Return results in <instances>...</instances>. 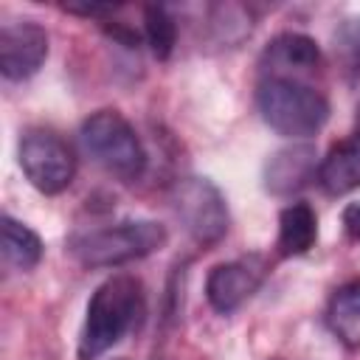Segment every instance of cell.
Here are the masks:
<instances>
[{"instance_id":"cell-8","label":"cell","mask_w":360,"mask_h":360,"mask_svg":"<svg viewBox=\"0 0 360 360\" xmlns=\"http://www.w3.org/2000/svg\"><path fill=\"white\" fill-rule=\"evenodd\" d=\"M48 59V34L34 20H8L0 28V73L8 82L31 79Z\"/></svg>"},{"instance_id":"cell-9","label":"cell","mask_w":360,"mask_h":360,"mask_svg":"<svg viewBox=\"0 0 360 360\" xmlns=\"http://www.w3.org/2000/svg\"><path fill=\"white\" fill-rule=\"evenodd\" d=\"M318 152L309 143H292L273 152L264 163V188L276 197H290L318 180Z\"/></svg>"},{"instance_id":"cell-17","label":"cell","mask_w":360,"mask_h":360,"mask_svg":"<svg viewBox=\"0 0 360 360\" xmlns=\"http://www.w3.org/2000/svg\"><path fill=\"white\" fill-rule=\"evenodd\" d=\"M340 222H343V231L349 239L360 242V202H349L340 214Z\"/></svg>"},{"instance_id":"cell-15","label":"cell","mask_w":360,"mask_h":360,"mask_svg":"<svg viewBox=\"0 0 360 360\" xmlns=\"http://www.w3.org/2000/svg\"><path fill=\"white\" fill-rule=\"evenodd\" d=\"M143 39L155 59H169L177 45V20L169 14L166 6H146L143 8Z\"/></svg>"},{"instance_id":"cell-16","label":"cell","mask_w":360,"mask_h":360,"mask_svg":"<svg viewBox=\"0 0 360 360\" xmlns=\"http://www.w3.org/2000/svg\"><path fill=\"white\" fill-rule=\"evenodd\" d=\"M335 59L349 82L360 76V17H349L335 31Z\"/></svg>"},{"instance_id":"cell-12","label":"cell","mask_w":360,"mask_h":360,"mask_svg":"<svg viewBox=\"0 0 360 360\" xmlns=\"http://www.w3.org/2000/svg\"><path fill=\"white\" fill-rule=\"evenodd\" d=\"M315 239H318V217L309 202H290L287 208H281L278 236H276L278 256H284V259L304 256L312 250Z\"/></svg>"},{"instance_id":"cell-7","label":"cell","mask_w":360,"mask_h":360,"mask_svg":"<svg viewBox=\"0 0 360 360\" xmlns=\"http://www.w3.org/2000/svg\"><path fill=\"white\" fill-rule=\"evenodd\" d=\"M267 259L262 253L239 256L222 264H214L205 278V298L219 315L236 312L267 278Z\"/></svg>"},{"instance_id":"cell-11","label":"cell","mask_w":360,"mask_h":360,"mask_svg":"<svg viewBox=\"0 0 360 360\" xmlns=\"http://www.w3.org/2000/svg\"><path fill=\"white\" fill-rule=\"evenodd\" d=\"M318 183L332 197H340V194L360 188V135L357 132L338 141L326 152V158H321Z\"/></svg>"},{"instance_id":"cell-2","label":"cell","mask_w":360,"mask_h":360,"mask_svg":"<svg viewBox=\"0 0 360 360\" xmlns=\"http://www.w3.org/2000/svg\"><path fill=\"white\" fill-rule=\"evenodd\" d=\"M166 225L155 219H121L98 228L73 231L68 236V250L82 267L101 270L152 256L166 245Z\"/></svg>"},{"instance_id":"cell-4","label":"cell","mask_w":360,"mask_h":360,"mask_svg":"<svg viewBox=\"0 0 360 360\" xmlns=\"http://www.w3.org/2000/svg\"><path fill=\"white\" fill-rule=\"evenodd\" d=\"M82 146L84 152L115 180L135 183L146 172V149L135 132V127L118 110H98L82 124Z\"/></svg>"},{"instance_id":"cell-5","label":"cell","mask_w":360,"mask_h":360,"mask_svg":"<svg viewBox=\"0 0 360 360\" xmlns=\"http://www.w3.org/2000/svg\"><path fill=\"white\" fill-rule=\"evenodd\" d=\"M169 202L186 228V233L200 245L211 248L217 245L231 225L228 217V202L222 191L208 180V177H180L174 180L169 191Z\"/></svg>"},{"instance_id":"cell-18","label":"cell","mask_w":360,"mask_h":360,"mask_svg":"<svg viewBox=\"0 0 360 360\" xmlns=\"http://www.w3.org/2000/svg\"><path fill=\"white\" fill-rule=\"evenodd\" d=\"M354 132L360 135V104H357V115H354Z\"/></svg>"},{"instance_id":"cell-19","label":"cell","mask_w":360,"mask_h":360,"mask_svg":"<svg viewBox=\"0 0 360 360\" xmlns=\"http://www.w3.org/2000/svg\"><path fill=\"white\" fill-rule=\"evenodd\" d=\"M121 360H124V357H121Z\"/></svg>"},{"instance_id":"cell-3","label":"cell","mask_w":360,"mask_h":360,"mask_svg":"<svg viewBox=\"0 0 360 360\" xmlns=\"http://www.w3.org/2000/svg\"><path fill=\"white\" fill-rule=\"evenodd\" d=\"M256 107L262 121L284 138H309L329 121V98L304 79L262 76L256 84Z\"/></svg>"},{"instance_id":"cell-13","label":"cell","mask_w":360,"mask_h":360,"mask_svg":"<svg viewBox=\"0 0 360 360\" xmlns=\"http://www.w3.org/2000/svg\"><path fill=\"white\" fill-rule=\"evenodd\" d=\"M326 326L346 349H360V281H349L332 292Z\"/></svg>"},{"instance_id":"cell-10","label":"cell","mask_w":360,"mask_h":360,"mask_svg":"<svg viewBox=\"0 0 360 360\" xmlns=\"http://www.w3.org/2000/svg\"><path fill=\"white\" fill-rule=\"evenodd\" d=\"M321 65L323 59H321V48L315 45V39H309L307 34H292V31L270 39L259 62L262 76H287V79H301L307 73H315Z\"/></svg>"},{"instance_id":"cell-1","label":"cell","mask_w":360,"mask_h":360,"mask_svg":"<svg viewBox=\"0 0 360 360\" xmlns=\"http://www.w3.org/2000/svg\"><path fill=\"white\" fill-rule=\"evenodd\" d=\"M143 315H146V292L135 276L118 273V276L101 281L87 301L76 357L98 360L115 343H121L124 335L138 329Z\"/></svg>"},{"instance_id":"cell-14","label":"cell","mask_w":360,"mask_h":360,"mask_svg":"<svg viewBox=\"0 0 360 360\" xmlns=\"http://www.w3.org/2000/svg\"><path fill=\"white\" fill-rule=\"evenodd\" d=\"M0 250H3L6 264H11L14 270L28 273L42 259V239L25 222L3 214V219H0Z\"/></svg>"},{"instance_id":"cell-6","label":"cell","mask_w":360,"mask_h":360,"mask_svg":"<svg viewBox=\"0 0 360 360\" xmlns=\"http://www.w3.org/2000/svg\"><path fill=\"white\" fill-rule=\"evenodd\" d=\"M17 160L25 180L42 194H62L76 177V155L70 143L45 127H31L20 135Z\"/></svg>"}]
</instances>
